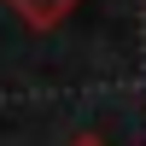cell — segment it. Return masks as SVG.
Here are the masks:
<instances>
[{"label": "cell", "instance_id": "6da1fadb", "mask_svg": "<svg viewBox=\"0 0 146 146\" xmlns=\"http://www.w3.org/2000/svg\"><path fill=\"white\" fill-rule=\"evenodd\" d=\"M12 6L23 12V23H29V29H53V23L64 18L76 0H12Z\"/></svg>", "mask_w": 146, "mask_h": 146}, {"label": "cell", "instance_id": "7a4b0ae2", "mask_svg": "<svg viewBox=\"0 0 146 146\" xmlns=\"http://www.w3.org/2000/svg\"><path fill=\"white\" fill-rule=\"evenodd\" d=\"M70 146H105V140L100 135H82V140H70Z\"/></svg>", "mask_w": 146, "mask_h": 146}]
</instances>
